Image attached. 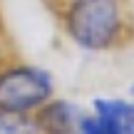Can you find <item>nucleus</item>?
I'll return each instance as SVG.
<instances>
[{
	"instance_id": "f257e3e1",
	"label": "nucleus",
	"mask_w": 134,
	"mask_h": 134,
	"mask_svg": "<svg viewBox=\"0 0 134 134\" xmlns=\"http://www.w3.org/2000/svg\"><path fill=\"white\" fill-rule=\"evenodd\" d=\"M60 25L82 52H112L134 40V15L127 0H65Z\"/></svg>"
},
{
	"instance_id": "f03ea898",
	"label": "nucleus",
	"mask_w": 134,
	"mask_h": 134,
	"mask_svg": "<svg viewBox=\"0 0 134 134\" xmlns=\"http://www.w3.org/2000/svg\"><path fill=\"white\" fill-rule=\"evenodd\" d=\"M57 94L55 75L18 55H0V114L32 117Z\"/></svg>"
},
{
	"instance_id": "7ed1b4c3",
	"label": "nucleus",
	"mask_w": 134,
	"mask_h": 134,
	"mask_svg": "<svg viewBox=\"0 0 134 134\" xmlns=\"http://www.w3.org/2000/svg\"><path fill=\"white\" fill-rule=\"evenodd\" d=\"M85 107L70 97L55 94L50 102H45L30 119H32L35 134H72L75 124L80 122Z\"/></svg>"
},
{
	"instance_id": "20e7f679",
	"label": "nucleus",
	"mask_w": 134,
	"mask_h": 134,
	"mask_svg": "<svg viewBox=\"0 0 134 134\" xmlns=\"http://www.w3.org/2000/svg\"><path fill=\"white\" fill-rule=\"evenodd\" d=\"M132 102L127 97H112L99 94L90 102V112L97 117L107 134H129L132 124Z\"/></svg>"
},
{
	"instance_id": "39448f33",
	"label": "nucleus",
	"mask_w": 134,
	"mask_h": 134,
	"mask_svg": "<svg viewBox=\"0 0 134 134\" xmlns=\"http://www.w3.org/2000/svg\"><path fill=\"white\" fill-rule=\"evenodd\" d=\"M0 134H35L30 117H10L0 114Z\"/></svg>"
},
{
	"instance_id": "423d86ee",
	"label": "nucleus",
	"mask_w": 134,
	"mask_h": 134,
	"mask_svg": "<svg viewBox=\"0 0 134 134\" xmlns=\"http://www.w3.org/2000/svg\"><path fill=\"white\" fill-rule=\"evenodd\" d=\"M72 134H107V132H104V127L97 122V117L92 114L90 109H85L82 117H80V122H77L75 129H72Z\"/></svg>"
},
{
	"instance_id": "0eeeda50",
	"label": "nucleus",
	"mask_w": 134,
	"mask_h": 134,
	"mask_svg": "<svg viewBox=\"0 0 134 134\" xmlns=\"http://www.w3.org/2000/svg\"><path fill=\"white\" fill-rule=\"evenodd\" d=\"M127 99H129V102H134V82L129 85V90H127Z\"/></svg>"
},
{
	"instance_id": "6e6552de",
	"label": "nucleus",
	"mask_w": 134,
	"mask_h": 134,
	"mask_svg": "<svg viewBox=\"0 0 134 134\" xmlns=\"http://www.w3.org/2000/svg\"><path fill=\"white\" fill-rule=\"evenodd\" d=\"M134 104V102H132ZM129 134H134V107H132V124H129Z\"/></svg>"
}]
</instances>
